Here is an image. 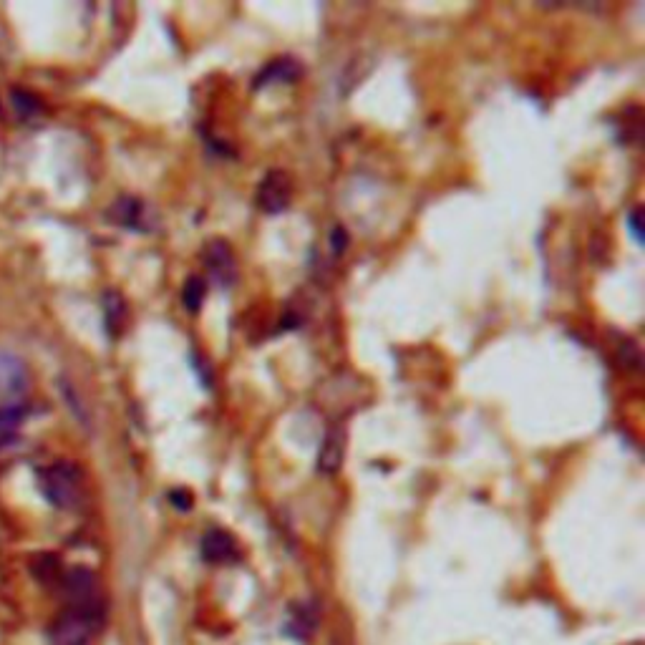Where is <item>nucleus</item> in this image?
<instances>
[{
	"instance_id": "9b49d317",
	"label": "nucleus",
	"mask_w": 645,
	"mask_h": 645,
	"mask_svg": "<svg viewBox=\"0 0 645 645\" xmlns=\"http://www.w3.org/2000/svg\"><path fill=\"white\" fill-rule=\"evenodd\" d=\"M318 628V610H315L313 603H300L290 610L288 625H285V633L295 640H308L310 635Z\"/></svg>"
},
{
	"instance_id": "ddd939ff",
	"label": "nucleus",
	"mask_w": 645,
	"mask_h": 645,
	"mask_svg": "<svg viewBox=\"0 0 645 645\" xmlns=\"http://www.w3.org/2000/svg\"><path fill=\"white\" fill-rule=\"evenodd\" d=\"M207 295V280L200 278V275H192V278L184 283L182 288V303L189 313H197L202 308V300Z\"/></svg>"
},
{
	"instance_id": "a211bd4d",
	"label": "nucleus",
	"mask_w": 645,
	"mask_h": 645,
	"mask_svg": "<svg viewBox=\"0 0 645 645\" xmlns=\"http://www.w3.org/2000/svg\"><path fill=\"white\" fill-rule=\"evenodd\" d=\"M628 227L630 230H633V237L635 240H643V230H640V210L638 207H635L633 212H630V217H628Z\"/></svg>"
},
{
	"instance_id": "7ed1b4c3",
	"label": "nucleus",
	"mask_w": 645,
	"mask_h": 645,
	"mask_svg": "<svg viewBox=\"0 0 645 645\" xmlns=\"http://www.w3.org/2000/svg\"><path fill=\"white\" fill-rule=\"evenodd\" d=\"M257 207L268 215H280L290 207L293 202V182H290V174L283 172V169H270L260 184H257L255 192Z\"/></svg>"
},
{
	"instance_id": "1a4fd4ad",
	"label": "nucleus",
	"mask_w": 645,
	"mask_h": 645,
	"mask_svg": "<svg viewBox=\"0 0 645 645\" xmlns=\"http://www.w3.org/2000/svg\"><path fill=\"white\" fill-rule=\"evenodd\" d=\"M300 74H303L300 63L295 61V58L283 56L270 61L268 66L255 76V84L252 86H255V89H265V86H273V84H293Z\"/></svg>"
},
{
	"instance_id": "0eeeda50",
	"label": "nucleus",
	"mask_w": 645,
	"mask_h": 645,
	"mask_svg": "<svg viewBox=\"0 0 645 645\" xmlns=\"http://www.w3.org/2000/svg\"><path fill=\"white\" fill-rule=\"evenodd\" d=\"M111 217H114L121 227H129V230L134 232H149L154 227V220L152 215H149L147 205H144L142 200H134V197H121V200H116Z\"/></svg>"
},
{
	"instance_id": "4468645a",
	"label": "nucleus",
	"mask_w": 645,
	"mask_h": 645,
	"mask_svg": "<svg viewBox=\"0 0 645 645\" xmlns=\"http://www.w3.org/2000/svg\"><path fill=\"white\" fill-rule=\"evenodd\" d=\"M23 416H26V409L18 404L0 406V436H8L21 426Z\"/></svg>"
},
{
	"instance_id": "f3484780",
	"label": "nucleus",
	"mask_w": 645,
	"mask_h": 645,
	"mask_svg": "<svg viewBox=\"0 0 645 645\" xmlns=\"http://www.w3.org/2000/svg\"><path fill=\"white\" fill-rule=\"evenodd\" d=\"M346 240L348 232L343 230V227H336V230H333V252H336V255H341V252L346 250Z\"/></svg>"
},
{
	"instance_id": "39448f33",
	"label": "nucleus",
	"mask_w": 645,
	"mask_h": 645,
	"mask_svg": "<svg viewBox=\"0 0 645 645\" xmlns=\"http://www.w3.org/2000/svg\"><path fill=\"white\" fill-rule=\"evenodd\" d=\"M58 583H61L66 598H69V605L104 603L99 595V580H96L94 572L86 570V567H76V570L66 572V575H61Z\"/></svg>"
},
{
	"instance_id": "f8f14e48",
	"label": "nucleus",
	"mask_w": 645,
	"mask_h": 645,
	"mask_svg": "<svg viewBox=\"0 0 645 645\" xmlns=\"http://www.w3.org/2000/svg\"><path fill=\"white\" fill-rule=\"evenodd\" d=\"M104 323H106V333H109L111 338L121 336V331H124V323H126V303L124 298H121L116 290H106L104 295Z\"/></svg>"
},
{
	"instance_id": "9d476101",
	"label": "nucleus",
	"mask_w": 645,
	"mask_h": 645,
	"mask_svg": "<svg viewBox=\"0 0 645 645\" xmlns=\"http://www.w3.org/2000/svg\"><path fill=\"white\" fill-rule=\"evenodd\" d=\"M26 389V368L18 358L0 353V399L23 394Z\"/></svg>"
},
{
	"instance_id": "f03ea898",
	"label": "nucleus",
	"mask_w": 645,
	"mask_h": 645,
	"mask_svg": "<svg viewBox=\"0 0 645 645\" xmlns=\"http://www.w3.org/2000/svg\"><path fill=\"white\" fill-rule=\"evenodd\" d=\"M43 497L56 509H74L81 502V472L69 462H58L38 474Z\"/></svg>"
},
{
	"instance_id": "6e6552de",
	"label": "nucleus",
	"mask_w": 645,
	"mask_h": 645,
	"mask_svg": "<svg viewBox=\"0 0 645 645\" xmlns=\"http://www.w3.org/2000/svg\"><path fill=\"white\" fill-rule=\"evenodd\" d=\"M343 457H346V434L338 426H333L326 434L323 444L318 451V472L320 474H336L341 469Z\"/></svg>"
},
{
	"instance_id": "20e7f679",
	"label": "nucleus",
	"mask_w": 645,
	"mask_h": 645,
	"mask_svg": "<svg viewBox=\"0 0 645 645\" xmlns=\"http://www.w3.org/2000/svg\"><path fill=\"white\" fill-rule=\"evenodd\" d=\"M202 260H205L207 275H210V280L217 288H232L237 283L235 252H232V247L225 240L207 242Z\"/></svg>"
},
{
	"instance_id": "2eb2a0df",
	"label": "nucleus",
	"mask_w": 645,
	"mask_h": 645,
	"mask_svg": "<svg viewBox=\"0 0 645 645\" xmlns=\"http://www.w3.org/2000/svg\"><path fill=\"white\" fill-rule=\"evenodd\" d=\"M618 361L623 363L625 368H630V371H638L640 368V348L638 343L630 341V338H623V341L618 343Z\"/></svg>"
},
{
	"instance_id": "dca6fc26",
	"label": "nucleus",
	"mask_w": 645,
	"mask_h": 645,
	"mask_svg": "<svg viewBox=\"0 0 645 645\" xmlns=\"http://www.w3.org/2000/svg\"><path fill=\"white\" fill-rule=\"evenodd\" d=\"M13 106L21 111V116L26 119H33L36 114H41V104H38L36 96L26 94V91H13Z\"/></svg>"
},
{
	"instance_id": "6ab92c4d",
	"label": "nucleus",
	"mask_w": 645,
	"mask_h": 645,
	"mask_svg": "<svg viewBox=\"0 0 645 645\" xmlns=\"http://www.w3.org/2000/svg\"><path fill=\"white\" fill-rule=\"evenodd\" d=\"M172 502L177 509H189V502H192V499H189L187 492H172Z\"/></svg>"
},
{
	"instance_id": "f257e3e1",
	"label": "nucleus",
	"mask_w": 645,
	"mask_h": 645,
	"mask_svg": "<svg viewBox=\"0 0 645 645\" xmlns=\"http://www.w3.org/2000/svg\"><path fill=\"white\" fill-rule=\"evenodd\" d=\"M104 623V603L69 605L66 613L53 623L51 645H91Z\"/></svg>"
},
{
	"instance_id": "423d86ee",
	"label": "nucleus",
	"mask_w": 645,
	"mask_h": 645,
	"mask_svg": "<svg viewBox=\"0 0 645 645\" xmlns=\"http://www.w3.org/2000/svg\"><path fill=\"white\" fill-rule=\"evenodd\" d=\"M200 552L207 562H212V565H227V562H235L237 557H240L235 537L225 530L207 532L200 542Z\"/></svg>"
}]
</instances>
